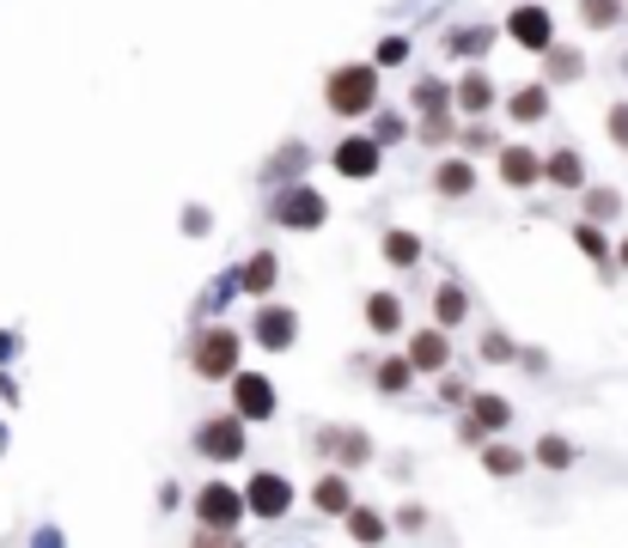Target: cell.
Listing matches in <instances>:
<instances>
[{
    "instance_id": "9c48e42d",
    "label": "cell",
    "mask_w": 628,
    "mask_h": 548,
    "mask_svg": "<svg viewBox=\"0 0 628 548\" xmlns=\"http://www.w3.org/2000/svg\"><path fill=\"white\" fill-rule=\"evenodd\" d=\"M324 196H317V189H288V196L275 201V220L281 226H293V232H317V226H324Z\"/></svg>"
},
{
    "instance_id": "4dcf8cb0",
    "label": "cell",
    "mask_w": 628,
    "mask_h": 548,
    "mask_svg": "<svg viewBox=\"0 0 628 548\" xmlns=\"http://www.w3.org/2000/svg\"><path fill=\"white\" fill-rule=\"evenodd\" d=\"M586 213H592V220H610V213H622V196H616V189H592Z\"/></svg>"
},
{
    "instance_id": "d6a6232c",
    "label": "cell",
    "mask_w": 628,
    "mask_h": 548,
    "mask_svg": "<svg viewBox=\"0 0 628 548\" xmlns=\"http://www.w3.org/2000/svg\"><path fill=\"white\" fill-rule=\"evenodd\" d=\"M604 129H610V141H616V146H628V105H610Z\"/></svg>"
},
{
    "instance_id": "6da1fadb",
    "label": "cell",
    "mask_w": 628,
    "mask_h": 548,
    "mask_svg": "<svg viewBox=\"0 0 628 548\" xmlns=\"http://www.w3.org/2000/svg\"><path fill=\"white\" fill-rule=\"evenodd\" d=\"M324 105L336 110V117H367V110L379 105V67L372 62L336 67V74L324 79Z\"/></svg>"
},
{
    "instance_id": "30bf717a",
    "label": "cell",
    "mask_w": 628,
    "mask_h": 548,
    "mask_svg": "<svg viewBox=\"0 0 628 548\" xmlns=\"http://www.w3.org/2000/svg\"><path fill=\"white\" fill-rule=\"evenodd\" d=\"M379 158H385V146L367 141V134H354V141L336 146V171H342V177H354V183L379 177Z\"/></svg>"
},
{
    "instance_id": "7402d4cb",
    "label": "cell",
    "mask_w": 628,
    "mask_h": 548,
    "mask_svg": "<svg viewBox=\"0 0 628 548\" xmlns=\"http://www.w3.org/2000/svg\"><path fill=\"white\" fill-rule=\"evenodd\" d=\"M543 55H550V79H555V86H562V79L574 86V79L586 74V55H580V50H543Z\"/></svg>"
},
{
    "instance_id": "9a60e30c",
    "label": "cell",
    "mask_w": 628,
    "mask_h": 548,
    "mask_svg": "<svg viewBox=\"0 0 628 548\" xmlns=\"http://www.w3.org/2000/svg\"><path fill=\"white\" fill-rule=\"evenodd\" d=\"M342 518H348V536H354V542H367V548H379L385 536H391V524H385L379 512H367V506H348Z\"/></svg>"
},
{
    "instance_id": "52a82bcc",
    "label": "cell",
    "mask_w": 628,
    "mask_h": 548,
    "mask_svg": "<svg viewBox=\"0 0 628 548\" xmlns=\"http://www.w3.org/2000/svg\"><path fill=\"white\" fill-rule=\"evenodd\" d=\"M288 506H293V482L275 470H262L245 494V512H257V518H288Z\"/></svg>"
},
{
    "instance_id": "484cf974",
    "label": "cell",
    "mask_w": 628,
    "mask_h": 548,
    "mask_svg": "<svg viewBox=\"0 0 628 548\" xmlns=\"http://www.w3.org/2000/svg\"><path fill=\"white\" fill-rule=\"evenodd\" d=\"M445 43H452V55H483V50H488V43H495V37H488L483 25H464V31H452V37H445Z\"/></svg>"
},
{
    "instance_id": "e0dca14e",
    "label": "cell",
    "mask_w": 628,
    "mask_h": 548,
    "mask_svg": "<svg viewBox=\"0 0 628 548\" xmlns=\"http://www.w3.org/2000/svg\"><path fill=\"white\" fill-rule=\"evenodd\" d=\"M367 324L379 329V336H397V329H403V305H397L391 293H367Z\"/></svg>"
},
{
    "instance_id": "8d00e7d4",
    "label": "cell",
    "mask_w": 628,
    "mask_h": 548,
    "mask_svg": "<svg viewBox=\"0 0 628 548\" xmlns=\"http://www.w3.org/2000/svg\"><path fill=\"white\" fill-rule=\"evenodd\" d=\"M403 55H409V43H403V37H391V43H385V50H379V62L391 67V62H403Z\"/></svg>"
},
{
    "instance_id": "8fae6325",
    "label": "cell",
    "mask_w": 628,
    "mask_h": 548,
    "mask_svg": "<svg viewBox=\"0 0 628 548\" xmlns=\"http://www.w3.org/2000/svg\"><path fill=\"white\" fill-rule=\"evenodd\" d=\"M500 183H507V189H531V183H543V158H537L531 146H500Z\"/></svg>"
},
{
    "instance_id": "ba28073f",
    "label": "cell",
    "mask_w": 628,
    "mask_h": 548,
    "mask_svg": "<svg viewBox=\"0 0 628 548\" xmlns=\"http://www.w3.org/2000/svg\"><path fill=\"white\" fill-rule=\"evenodd\" d=\"M507 37L519 43V50H555V25L543 7H512L507 13Z\"/></svg>"
},
{
    "instance_id": "2e32d148",
    "label": "cell",
    "mask_w": 628,
    "mask_h": 548,
    "mask_svg": "<svg viewBox=\"0 0 628 548\" xmlns=\"http://www.w3.org/2000/svg\"><path fill=\"white\" fill-rule=\"evenodd\" d=\"M543 177H550L555 189H580V183H586V158L580 153H550L543 158Z\"/></svg>"
},
{
    "instance_id": "3957f363",
    "label": "cell",
    "mask_w": 628,
    "mask_h": 548,
    "mask_svg": "<svg viewBox=\"0 0 628 548\" xmlns=\"http://www.w3.org/2000/svg\"><path fill=\"white\" fill-rule=\"evenodd\" d=\"M196 518H202V530L232 536L238 518H245V494H238V487H226V482H208V487L196 494Z\"/></svg>"
},
{
    "instance_id": "d590c367",
    "label": "cell",
    "mask_w": 628,
    "mask_h": 548,
    "mask_svg": "<svg viewBox=\"0 0 628 548\" xmlns=\"http://www.w3.org/2000/svg\"><path fill=\"white\" fill-rule=\"evenodd\" d=\"M483 348H488V360H512V341L507 336H488Z\"/></svg>"
},
{
    "instance_id": "4fadbf2b",
    "label": "cell",
    "mask_w": 628,
    "mask_h": 548,
    "mask_svg": "<svg viewBox=\"0 0 628 548\" xmlns=\"http://www.w3.org/2000/svg\"><path fill=\"white\" fill-rule=\"evenodd\" d=\"M445 360H452V348H445V329H421V336L409 341V372H440Z\"/></svg>"
},
{
    "instance_id": "d6986e66",
    "label": "cell",
    "mask_w": 628,
    "mask_h": 548,
    "mask_svg": "<svg viewBox=\"0 0 628 548\" xmlns=\"http://www.w3.org/2000/svg\"><path fill=\"white\" fill-rule=\"evenodd\" d=\"M275 274H281L275 250H257V256L245 262V287H250V293H269V287H275Z\"/></svg>"
},
{
    "instance_id": "277c9868",
    "label": "cell",
    "mask_w": 628,
    "mask_h": 548,
    "mask_svg": "<svg viewBox=\"0 0 628 548\" xmlns=\"http://www.w3.org/2000/svg\"><path fill=\"white\" fill-rule=\"evenodd\" d=\"M196 451L214 457V463H232V457H245V420H238V415H214L208 427L196 432Z\"/></svg>"
},
{
    "instance_id": "1f68e13d",
    "label": "cell",
    "mask_w": 628,
    "mask_h": 548,
    "mask_svg": "<svg viewBox=\"0 0 628 548\" xmlns=\"http://www.w3.org/2000/svg\"><path fill=\"white\" fill-rule=\"evenodd\" d=\"M574 244L586 250V256H604V232H598L592 220H586V226H574Z\"/></svg>"
},
{
    "instance_id": "7a4b0ae2",
    "label": "cell",
    "mask_w": 628,
    "mask_h": 548,
    "mask_svg": "<svg viewBox=\"0 0 628 548\" xmlns=\"http://www.w3.org/2000/svg\"><path fill=\"white\" fill-rule=\"evenodd\" d=\"M190 365H196L208 384L232 379V372H238V336H232V329H202L196 348H190Z\"/></svg>"
},
{
    "instance_id": "7c38bea8",
    "label": "cell",
    "mask_w": 628,
    "mask_h": 548,
    "mask_svg": "<svg viewBox=\"0 0 628 548\" xmlns=\"http://www.w3.org/2000/svg\"><path fill=\"white\" fill-rule=\"evenodd\" d=\"M293 324H300V317H293L288 305H262V311H257V341H262V348H275V353L293 348V336H300Z\"/></svg>"
},
{
    "instance_id": "e575fe53",
    "label": "cell",
    "mask_w": 628,
    "mask_h": 548,
    "mask_svg": "<svg viewBox=\"0 0 628 548\" xmlns=\"http://www.w3.org/2000/svg\"><path fill=\"white\" fill-rule=\"evenodd\" d=\"M190 548H238V536H220V530H202Z\"/></svg>"
},
{
    "instance_id": "ab89813d",
    "label": "cell",
    "mask_w": 628,
    "mask_h": 548,
    "mask_svg": "<svg viewBox=\"0 0 628 548\" xmlns=\"http://www.w3.org/2000/svg\"><path fill=\"white\" fill-rule=\"evenodd\" d=\"M622 262H628V244H622Z\"/></svg>"
},
{
    "instance_id": "603a6c76",
    "label": "cell",
    "mask_w": 628,
    "mask_h": 548,
    "mask_svg": "<svg viewBox=\"0 0 628 548\" xmlns=\"http://www.w3.org/2000/svg\"><path fill=\"white\" fill-rule=\"evenodd\" d=\"M385 262H391V268L421 262V238H415V232H391V238H385Z\"/></svg>"
},
{
    "instance_id": "836d02e7",
    "label": "cell",
    "mask_w": 628,
    "mask_h": 548,
    "mask_svg": "<svg viewBox=\"0 0 628 548\" xmlns=\"http://www.w3.org/2000/svg\"><path fill=\"white\" fill-rule=\"evenodd\" d=\"M421 141H452V122H445V117H427V122H421Z\"/></svg>"
},
{
    "instance_id": "8992f818",
    "label": "cell",
    "mask_w": 628,
    "mask_h": 548,
    "mask_svg": "<svg viewBox=\"0 0 628 548\" xmlns=\"http://www.w3.org/2000/svg\"><path fill=\"white\" fill-rule=\"evenodd\" d=\"M232 408L238 420H269L275 415V384L262 372H232Z\"/></svg>"
},
{
    "instance_id": "83f0119b",
    "label": "cell",
    "mask_w": 628,
    "mask_h": 548,
    "mask_svg": "<svg viewBox=\"0 0 628 548\" xmlns=\"http://www.w3.org/2000/svg\"><path fill=\"white\" fill-rule=\"evenodd\" d=\"M580 13H586L592 31H604V25H616V19H622V0H586Z\"/></svg>"
},
{
    "instance_id": "ffe728a7",
    "label": "cell",
    "mask_w": 628,
    "mask_h": 548,
    "mask_svg": "<svg viewBox=\"0 0 628 548\" xmlns=\"http://www.w3.org/2000/svg\"><path fill=\"white\" fill-rule=\"evenodd\" d=\"M507 110H512V122H537L543 110H550V91H543V86H524V91H512V98H507Z\"/></svg>"
},
{
    "instance_id": "f1b7e54d",
    "label": "cell",
    "mask_w": 628,
    "mask_h": 548,
    "mask_svg": "<svg viewBox=\"0 0 628 548\" xmlns=\"http://www.w3.org/2000/svg\"><path fill=\"white\" fill-rule=\"evenodd\" d=\"M379 391L385 396L409 391V360H379Z\"/></svg>"
},
{
    "instance_id": "5bb4252c",
    "label": "cell",
    "mask_w": 628,
    "mask_h": 548,
    "mask_svg": "<svg viewBox=\"0 0 628 548\" xmlns=\"http://www.w3.org/2000/svg\"><path fill=\"white\" fill-rule=\"evenodd\" d=\"M433 189H440V196H470V189H476V165H470V158H445V165L433 171Z\"/></svg>"
},
{
    "instance_id": "d4e9b609",
    "label": "cell",
    "mask_w": 628,
    "mask_h": 548,
    "mask_svg": "<svg viewBox=\"0 0 628 548\" xmlns=\"http://www.w3.org/2000/svg\"><path fill=\"white\" fill-rule=\"evenodd\" d=\"M537 463H550V470H567V463H574V445H567L562 432H550V439H537Z\"/></svg>"
},
{
    "instance_id": "4316f807",
    "label": "cell",
    "mask_w": 628,
    "mask_h": 548,
    "mask_svg": "<svg viewBox=\"0 0 628 548\" xmlns=\"http://www.w3.org/2000/svg\"><path fill=\"white\" fill-rule=\"evenodd\" d=\"M440 324L445 329L464 324V287H458V281H445V287H440Z\"/></svg>"
},
{
    "instance_id": "5b68a950",
    "label": "cell",
    "mask_w": 628,
    "mask_h": 548,
    "mask_svg": "<svg viewBox=\"0 0 628 548\" xmlns=\"http://www.w3.org/2000/svg\"><path fill=\"white\" fill-rule=\"evenodd\" d=\"M512 420L507 396H470V415L458 420V445H483L488 432H500Z\"/></svg>"
},
{
    "instance_id": "f35d334b",
    "label": "cell",
    "mask_w": 628,
    "mask_h": 548,
    "mask_svg": "<svg viewBox=\"0 0 628 548\" xmlns=\"http://www.w3.org/2000/svg\"><path fill=\"white\" fill-rule=\"evenodd\" d=\"M385 141H403V122H397V117H379V146Z\"/></svg>"
},
{
    "instance_id": "cb8c5ba5",
    "label": "cell",
    "mask_w": 628,
    "mask_h": 548,
    "mask_svg": "<svg viewBox=\"0 0 628 548\" xmlns=\"http://www.w3.org/2000/svg\"><path fill=\"white\" fill-rule=\"evenodd\" d=\"M483 470H488V475H519V470H524V451H512V445H488V451H483Z\"/></svg>"
},
{
    "instance_id": "74e56055",
    "label": "cell",
    "mask_w": 628,
    "mask_h": 548,
    "mask_svg": "<svg viewBox=\"0 0 628 548\" xmlns=\"http://www.w3.org/2000/svg\"><path fill=\"white\" fill-rule=\"evenodd\" d=\"M397 524H403V530H421V524H427V512H421V506H403V512H397Z\"/></svg>"
},
{
    "instance_id": "ac0fdd59",
    "label": "cell",
    "mask_w": 628,
    "mask_h": 548,
    "mask_svg": "<svg viewBox=\"0 0 628 548\" xmlns=\"http://www.w3.org/2000/svg\"><path fill=\"white\" fill-rule=\"evenodd\" d=\"M312 506H317V512H348V506H354V500H348V475H317Z\"/></svg>"
},
{
    "instance_id": "44dd1931",
    "label": "cell",
    "mask_w": 628,
    "mask_h": 548,
    "mask_svg": "<svg viewBox=\"0 0 628 548\" xmlns=\"http://www.w3.org/2000/svg\"><path fill=\"white\" fill-rule=\"evenodd\" d=\"M458 105L470 110V117H483V110L495 105V86H488V74H470V79H464V86H458Z\"/></svg>"
},
{
    "instance_id": "f546056e",
    "label": "cell",
    "mask_w": 628,
    "mask_h": 548,
    "mask_svg": "<svg viewBox=\"0 0 628 548\" xmlns=\"http://www.w3.org/2000/svg\"><path fill=\"white\" fill-rule=\"evenodd\" d=\"M409 98H415V110L440 117V105H445V86H440V79H415V91H409Z\"/></svg>"
}]
</instances>
